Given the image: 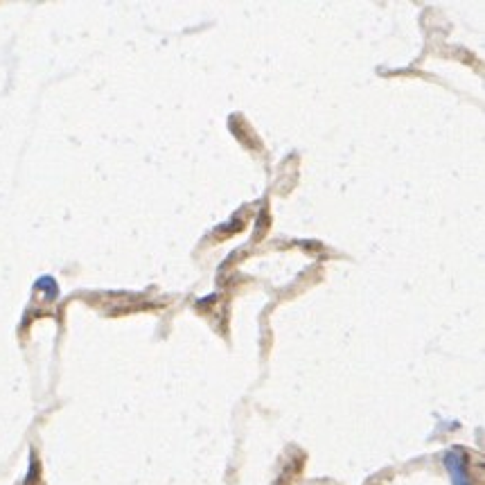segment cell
I'll use <instances>...</instances> for the list:
<instances>
[{
  "instance_id": "6da1fadb",
  "label": "cell",
  "mask_w": 485,
  "mask_h": 485,
  "mask_svg": "<svg viewBox=\"0 0 485 485\" xmlns=\"http://www.w3.org/2000/svg\"><path fill=\"white\" fill-rule=\"evenodd\" d=\"M460 463H463V458L456 456V454H449V456H447V465H449L451 474H454L456 485H470V481H467V477H465V470H463Z\"/></svg>"
}]
</instances>
